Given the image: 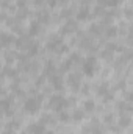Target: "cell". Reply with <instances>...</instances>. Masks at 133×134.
I'll return each mask as SVG.
<instances>
[{
    "label": "cell",
    "instance_id": "obj_1",
    "mask_svg": "<svg viewBox=\"0 0 133 134\" xmlns=\"http://www.w3.org/2000/svg\"><path fill=\"white\" fill-rule=\"evenodd\" d=\"M67 103L69 101L63 97V95H52L50 97V100H49V106L53 109V111H57V112H61L63 111V108H66L67 106Z\"/></svg>",
    "mask_w": 133,
    "mask_h": 134
},
{
    "label": "cell",
    "instance_id": "obj_2",
    "mask_svg": "<svg viewBox=\"0 0 133 134\" xmlns=\"http://www.w3.org/2000/svg\"><path fill=\"white\" fill-rule=\"evenodd\" d=\"M39 106H41V97L39 98H28V100H25L24 103V111L27 112V114H36L38 111H39Z\"/></svg>",
    "mask_w": 133,
    "mask_h": 134
},
{
    "label": "cell",
    "instance_id": "obj_3",
    "mask_svg": "<svg viewBox=\"0 0 133 134\" xmlns=\"http://www.w3.org/2000/svg\"><path fill=\"white\" fill-rule=\"evenodd\" d=\"M96 64H97V61H96L94 56L86 58V59L83 61V73H85L86 76H93L94 72H96Z\"/></svg>",
    "mask_w": 133,
    "mask_h": 134
},
{
    "label": "cell",
    "instance_id": "obj_4",
    "mask_svg": "<svg viewBox=\"0 0 133 134\" xmlns=\"http://www.w3.org/2000/svg\"><path fill=\"white\" fill-rule=\"evenodd\" d=\"M61 45H63V41H61V37H58V36L50 37L49 42H47V48H49V50H55V52H58Z\"/></svg>",
    "mask_w": 133,
    "mask_h": 134
},
{
    "label": "cell",
    "instance_id": "obj_5",
    "mask_svg": "<svg viewBox=\"0 0 133 134\" xmlns=\"http://www.w3.org/2000/svg\"><path fill=\"white\" fill-rule=\"evenodd\" d=\"M28 133L30 134H45V126L44 123H32L28 125Z\"/></svg>",
    "mask_w": 133,
    "mask_h": 134
},
{
    "label": "cell",
    "instance_id": "obj_6",
    "mask_svg": "<svg viewBox=\"0 0 133 134\" xmlns=\"http://www.w3.org/2000/svg\"><path fill=\"white\" fill-rule=\"evenodd\" d=\"M69 84H70L72 91H78V87H80V75L70 73L69 75Z\"/></svg>",
    "mask_w": 133,
    "mask_h": 134
},
{
    "label": "cell",
    "instance_id": "obj_7",
    "mask_svg": "<svg viewBox=\"0 0 133 134\" xmlns=\"http://www.w3.org/2000/svg\"><path fill=\"white\" fill-rule=\"evenodd\" d=\"M33 44L30 42V39L28 37H25V36H22V37H19V39H16V47H19V48H30Z\"/></svg>",
    "mask_w": 133,
    "mask_h": 134
},
{
    "label": "cell",
    "instance_id": "obj_8",
    "mask_svg": "<svg viewBox=\"0 0 133 134\" xmlns=\"http://www.w3.org/2000/svg\"><path fill=\"white\" fill-rule=\"evenodd\" d=\"M50 83H52V86H53V89L55 91H63V80L60 78V76H52L50 78Z\"/></svg>",
    "mask_w": 133,
    "mask_h": 134
},
{
    "label": "cell",
    "instance_id": "obj_9",
    "mask_svg": "<svg viewBox=\"0 0 133 134\" xmlns=\"http://www.w3.org/2000/svg\"><path fill=\"white\" fill-rule=\"evenodd\" d=\"M13 42H16V37H14V36H9V34H6V33H2V45H3V47H8V45L13 44Z\"/></svg>",
    "mask_w": 133,
    "mask_h": 134
},
{
    "label": "cell",
    "instance_id": "obj_10",
    "mask_svg": "<svg viewBox=\"0 0 133 134\" xmlns=\"http://www.w3.org/2000/svg\"><path fill=\"white\" fill-rule=\"evenodd\" d=\"M75 28H77V24H75L74 20H67V22H66V25H64V27L61 28V33H63V34L70 33V31H74Z\"/></svg>",
    "mask_w": 133,
    "mask_h": 134
},
{
    "label": "cell",
    "instance_id": "obj_11",
    "mask_svg": "<svg viewBox=\"0 0 133 134\" xmlns=\"http://www.w3.org/2000/svg\"><path fill=\"white\" fill-rule=\"evenodd\" d=\"M132 123V119L129 115H121L119 117V128H127Z\"/></svg>",
    "mask_w": 133,
    "mask_h": 134
},
{
    "label": "cell",
    "instance_id": "obj_12",
    "mask_svg": "<svg viewBox=\"0 0 133 134\" xmlns=\"http://www.w3.org/2000/svg\"><path fill=\"white\" fill-rule=\"evenodd\" d=\"M77 19H78V20H86V19H89V9H88V8L80 9V11L77 13Z\"/></svg>",
    "mask_w": 133,
    "mask_h": 134
},
{
    "label": "cell",
    "instance_id": "obj_13",
    "mask_svg": "<svg viewBox=\"0 0 133 134\" xmlns=\"http://www.w3.org/2000/svg\"><path fill=\"white\" fill-rule=\"evenodd\" d=\"M96 109V103L93 100H86L83 103V111H86V112H93Z\"/></svg>",
    "mask_w": 133,
    "mask_h": 134
},
{
    "label": "cell",
    "instance_id": "obj_14",
    "mask_svg": "<svg viewBox=\"0 0 133 134\" xmlns=\"http://www.w3.org/2000/svg\"><path fill=\"white\" fill-rule=\"evenodd\" d=\"M39 28H41V25H39L38 20L32 22V25H30V36H36V34L39 33Z\"/></svg>",
    "mask_w": 133,
    "mask_h": 134
},
{
    "label": "cell",
    "instance_id": "obj_15",
    "mask_svg": "<svg viewBox=\"0 0 133 134\" xmlns=\"http://www.w3.org/2000/svg\"><path fill=\"white\" fill-rule=\"evenodd\" d=\"M83 117H85V111H81V109H77V111H74V114H72V119H74L75 122L83 120Z\"/></svg>",
    "mask_w": 133,
    "mask_h": 134
},
{
    "label": "cell",
    "instance_id": "obj_16",
    "mask_svg": "<svg viewBox=\"0 0 133 134\" xmlns=\"http://www.w3.org/2000/svg\"><path fill=\"white\" fill-rule=\"evenodd\" d=\"M108 92H110V91H108V84H106V83H103L99 89H97V95H99V97H102V98H103Z\"/></svg>",
    "mask_w": 133,
    "mask_h": 134
},
{
    "label": "cell",
    "instance_id": "obj_17",
    "mask_svg": "<svg viewBox=\"0 0 133 134\" xmlns=\"http://www.w3.org/2000/svg\"><path fill=\"white\" fill-rule=\"evenodd\" d=\"M117 108H119V111H121V112H124V111H130V112H132V111H133L132 106H130L129 103H124V101H122V103H119V106H117Z\"/></svg>",
    "mask_w": 133,
    "mask_h": 134
},
{
    "label": "cell",
    "instance_id": "obj_18",
    "mask_svg": "<svg viewBox=\"0 0 133 134\" xmlns=\"http://www.w3.org/2000/svg\"><path fill=\"white\" fill-rule=\"evenodd\" d=\"M53 73H55L53 63H47V66H45V75H50V76H53Z\"/></svg>",
    "mask_w": 133,
    "mask_h": 134
},
{
    "label": "cell",
    "instance_id": "obj_19",
    "mask_svg": "<svg viewBox=\"0 0 133 134\" xmlns=\"http://www.w3.org/2000/svg\"><path fill=\"white\" fill-rule=\"evenodd\" d=\"M38 22H49V14L45 11H41L38 14Z\"/></svg>",
    "mask_w": 133,
    "mask_h": 134
},
{
    "label": "cell",
    "instance_id": "obj_20",
    "mask_svg": "<svg viewBox=\"0 0 133 134\" xmlns=\"http://www.w3.org/2000/svg\"><path fill=\"white\" fill-rule=\"evenodd\" d=\"M116 34H117V28H116V27L106 28V36H108V37H113V36H116Z\"/></svg>",
    "mask_w": 133,
    "mask_h": 134
},
{
    "label": "cell",
    "instance_id": "obj_21",
    "mask_svg": "<svg viewBox=\"0 0 133 134\" xmlns=\"http://www.w3.org/2000/svg\"><path fill=\"white\" fill-rule=\"evenodd\" d=\"M89 30H91V33H94V34H100V33H102V27H100V25H96V24H94V25H91V28H89Z\"/></svg>",
    "mask_w": 133,
    "mask_h": 134
},
{
    "label": "cell",
    "instance_id": "obj_22",
    "mask_svg": "<svg viewBox=\"0 0 133 134\" xmlns=\"http://www.w3.org/2000/svg\"><path fill=\"white\" fill-rule=\"evenodd\" d=\"M72 63H74V61H72V59L69 58V59H67L66 63H64V64L61 66V70H63V72H67V70L70 69V64H72Z\"/></svg>",
    "mask_w": 133,
    "mask_h": 134
},
{
    "label": "cell",
    "instance_id": "obj_23",
    "mask_svg": "<svg viewBox=\"0 0 133 134\" xmlns=\"http://www.w3.org/2000/svg\"><path fill=\"white\" fill-rule=\"evenodd\" d=\"M3 75H9V76H16V70H9L8 67L3 69Z\"/></svg>",
    "mask_w": 133,
    "mask_h": 134
},
{
    "label": "cell",
    "instance_id": "obj_24",
    "mask_svg": "<svg viewBox=\"0 0 133 134\" xmlns=\"http://www.w3.org/2000/svg\"><path fill=\"white\" fill-rule=\"evenodd\" d=\"M60 120H61V122H69V114L61 111V112H60Z\"/></svg>",
    "mask_w": 133,
    "mask_h": 134
},
{
    "label": "cell",
    "instance_id": "obj_25",
    "mask_svg": "<svg viewBox=\"0 0 133 134\" xmlns=\"http://www.w3.org/2000/svg\"><path fill=\"white\" fill-rule=\"evenodd\" d=\"M2 108H3V111H5V112H8V109H9V101L3 100V101H2Z\"/></svg>",
    "mask_w": 133,
    "mask_h": 134
},
{
    "label": "cell",
    "instance_id": "obj_26",
    "mask_svg": "<svg viewBox=\"0 0 133 134\" xmlns=\"http://www.w3.org/2000/svg\"><path fill=\"white\" fill-rule=\"evenodd\" d=\"M27 14H28L27 8H21V11H19V17H21V19H24V16H27Z\"/></svg>",
    "mask_w": 133,
    "mask_h": 134
},
{
    "label": "cell",
    "instance_id": "obj_27",
    "mask_svg": "<svg viewBox=\"0 0 133 134\" xmlns=\"http://www.w3.org/2000/svg\"><path fill=\"white\" fill-rule=\"evenodd\" d=\"M117 3H119V0H108L106 6H117Z\"/></svg>",
    "mask_w": 133,
    "mask_h": 134
},
{
    "label": "cell",
    "instance_id": "obj_28",
    "mask_svg": "<svg viewBox=\"0 0 133 134\" xmlns=\"http://www.w3.org/2000/svg\"><path fill=\"white\" fill-rule=\"evenodd\" d=\"M111 100H113V94H111V92H108V94L103 97V101H111Z\"/></svg>",
    "mask_w": 133,
    "mask_h": 134
},
{
    "label": "cell",
    "instance_id": "obj_29",
    "mask_svg": "<svg viewBox=\"0 0 133 134\" xmlns=\"http://www.w3.org/2000/svg\"><path fill=\"white\" fill-rule=\"evenodd\" d=\"M25 3H27V0H17V6L19 8H25Z\"/></svg>",
    "mask_w": 133,
    "mask_h": 134
},
{
    "label": "cell",
    "instance_id": "obj_30",
    "mask_svg": "<svg viewBox=\"0 0 133 134\" xmlns=\"http://www.w3.org/2000/svg\"><path fill=\"white\" fill-rule=\"evenodd\" d=\"M55 5H57V0H49V6H52V8H53Z\"/></svg>",
    "mask_w": 133,
    "mask_h": 134
},
{
    "label": "cell",
    "instance_id": "obj_31",
    "mask_svg": "<svg viewBox=\"0 0 133 134\" xmlns=\"http://www.w3.org/2000/svg\"><path fill=\"white\" fill-rule=\"evenodd\" d=\"M127 100H133V92H129L127 94Z\"/></svg>",
    "mask_w": 133,
    "mask_h": 134
},
{
    "label": "cell",
    "instance_id": "obj_32",
    "mask_svg": "<svg viewBox=\"0 0 133 134\" xmlns=\"http://www.w3.org/2000/svg\"><path fill=\"white\" fill-rule=\"evenodd\" d=\"M69 14H70V11H69V9H66V11H63V13H61V16H69Z\"/></svg>",
    "mask_w": 133,
    "mask_h": 134
},
{
    "label": "cell",
    "instance_id": "obj_33",
    "mask_svg": "<svg viewBox=\"0 0 133 134\" xmlns=\"http://www.w3.org/2000/svg\"><path fill=\"white\" fill-rule=\"evenodd\" d=\"M105 122L110 123V122H111V115H106V117H105Z\"/></svg>",
    "mask_w": 133,
    "mask_h": 134
},
{
    "label": "cell",
    "instance_id": "obj_34",
    "mask_svg": "<svg viewBox=\"0 0 133 134\" xmlns=\"http://www.w3.org/2000/svg\"><path fill=\"white\" fill-rule=\"evenodd\" d=\"M99 3H100V5H106V3H108V0H99Z\"/></svg>",
    "mask_w": 133,
    "mask_h": 134
},
{
    "label": "cell",
    "instance_id": "obj_35",
    "mask_svg": "<svg viewBox=\"0 0 133 134\" xmlns=\"http://www.w3.org/2000/svg\"><path fill=\"white\" fill-rule=\"evenodd\" d=\"M34 3H36V5H41V3H42V0H34Z\"/></svg>",
    "mask_w": 133,
    "mask_h": 134
},
{
    "label": "cell",
    "instance_id": "obj_36",
    "mask_svg": "<svg viewBox=\"0 0 133 134\" xmlns=\"http://www.w3.org/2000/svg\"><path fill=\"white\" fill-rule=\"evenodd\" d=\"M45 134H53V133H45Z\"/></svg>",
    "mask_w": 133,
    "mask_h": 134
},
{
    "label": "cell",
    "instance_id": "obj_37",
    "mask_svg": "<svg viewBox=\"0 0 133 134\" xmlns=\"http://www.w3.org/2000/svg\"><path fill=\"white\" fill-rule=\"evenodd\" d=\"M21 134H27V133H21Z\"/></svg>",
    "mask_w": 133,
    "mask_h": 134
}]
</instances>
